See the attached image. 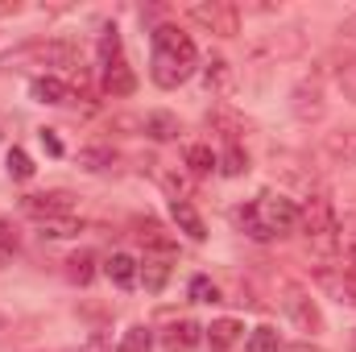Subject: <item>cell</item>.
<instances>
[{
  "label": "cell",
  "instance_id": "cell-1",
  "mask_svg": "<svg viewBox=\"0 0 356 352\" xmlns=\"http://www.w3.org/2000/svg\"><path fill=\"white\" fill-rule=\"evenodd\" d=\"M195 63H199V50H195V42L178 25H158L154 29V63H149V75H154V83L162 91L182 88L195 75Z\"/></svg>",
  "mask_w": 356,
  "mask_h": 352
},
{
  "label": "cell",
  "instance_id": "cell-2",
  "mask_svg": "<svg viewBox=\"0 0 356 352\" xmlns=\"http://www.w3.org/2000/svg\"><path fill=\"white\" fill-rule=\"evenodd\" d=\"M236 224H241V232L245 237H253V241H277V237H290L294 228H298V207L286 199V195H257V199H249L241 211H236Z\"/></svg>",
  "mask_w": 356,
  "mask_h": 352
},
{
  "label": "cell",
  "instance_id": "cell-3",
  "mask_svg": "<svg viewBox=\"0 0 356 352\" xmlns=\"http://www.w3.org/2000/svg\"><path fill=\"white\" fill-rule=\"evenodd\" d=\"M25 63H38V67H79V50L71 42H29V46H21V50L0 58L4 71L25 67Z\"/></svg>",
  "mask_w": 356,
  "mask_h": 352
},
{
  "label": "cell",
  "instance_id": "cell-4",
  "mask_svg": "<svg viewBox=\"0 0 356 352\" xmlns=\"http://www.w3.org/2000/svg\"><path fill=\"white\" fill-rule=\"evenodd\" d=\"M186 13H191V21H199L203 29H211V33H220V38L241 33V8L228 4V0H199V4H191Z\"/></svg>",
  "mask_w": 356,
  "mask_h": 352
},
{
  "label": "cell",
  "instance_id": "cell-5",
  "mask_svg": "<svg viewBox=\"0 0 356 352\" xmlns=\"http://www.w3.org/2000/svg\"><path fill=\"white\" fill-rule=\"evenodd\" d=\"M21 211L33 216L38 224L63 220V216H75V195L71 191H38V195H25L21 199Z\"/></svg>",
  "mask_w": 356,
  "mask_h": 352
},
{
  "label": "cell",
  "instance_id": "cell-6",
  "mask_svg": "<svg viewBox=\"0 0 356 352\" xmlns=\"http://www.w3.org/2000/svg\"><path fill=\"white\" fill-rule=\"evenodd\" d=\"M282 311H286V319H290L298 332H323V315H319L315 298H311L302 286H286V290H282Z\"/></svg>",
  "mask_w": 356,
  "mask_h": 352
},
{
  "label": "cell",
  "instance_id": "cell-7",
  "mask_svg": "<svg viewBox=\"0 0 356 352\" xmlns=\"http://www.w3.org/2000/svg\"><path fill=\"white\" fill-rule=\"evenodd\" d=\"M290 112H294V120H302V125L323 120L327 104H323V88H319V79H302L298 88L290 91Z\"/></svg>",
  "mask_w": 356,
  "mask_h": 352
},
{
  "label": "cell",
  "instance_id": "cell-8",
  "mask_svg": "<svg viewBox=\"0 0 356 352\" xmlns=\"http://www.w3.org/2000/svg\"><path fill=\"white\" fill-rule=\"evenodd\" d=\"M199 340H203V328L191 323V319H178V323H170V328L162 332V349L166 352H195Z\"/></svg>",
  "mask_w": 356,
  "mask_h": 352
},
{
  "label": "cell",
  "instance_id": "cell-9",
  "mask_svg": "<svg viewBox=\"0 0 356 352\" xmlns=\"http://www.w3.org/2000/svg\"><path fill=\"white\" fill-rule=\"evenodd\" d=\"M170 220L178 224V232H186L191 241H203L207 237V224H203V216L195 211L191 199H170Z\"/></svg>",
  "mask_w": 356,
  "mask_h": 352
},
{
  "label": "cell",
  "instance_id": "cell-10",
  "mask_svg": "<svg viewBox=\"0 0 356 352\" xmlns=\"http://www.w3.org/2000/svg\"><path fill=\"white\" fill-rule=\"evenodd\" d=\"M319 286L336 298V303H344V307H356V282L344 273V265H336V269H319Z\"/></svg>",
  "mask_w": 356,
  "mask_h": 352
},
{
  "label": "cell",
  "instance_id": "cell-11",
  "mask_svg": "<svg viewBox=\"0 0 356 352\" xmlns=\"http://www.w3.org/2000/svg\"><path fill=\"white\" fill-rule=\"evenodd\" d=\"M133 88H137V79H133V71H129L124 58L104 63V91L108 95H133Z\"/></svg>",
  "mask_w": 356,
  "mask_h": 352
},
{
  "label": "cell",
  "instance_id": "cell-12",
  "mask_svg": "<svg viewBox=\"0 0 356 352\" xmlns=\"http://www.w3.org/2000/svg\"><path fill=\"white\" fill-rule=\"evenodd\" d=\"M137 237H141L145 253H158V257H170V253L178 249V241H175V237H166V228H162V224H154V220H145Z\"/></svg>",
  "mask_w": 356,
  "mask_h": 352
},
{
  "label": "cell",
  "instance_id": "cell-13",
  "mask_svg": "<svg viewBox=\"0 0 356 352\" xmlns=\"http://www.w3.org/2000/svg\"><path fill=\"white\" fill-rule=\"evenodd\" d=\"M241 323L236 319H216L211 328H207V344H211V352H228L236 340H241Z\"/></svg>",
  "mask_w": 356,
  "mask_h": 352
},
{
  "label": "cell",
  "instance_id": "cell-14",
  "mask_svg": "<svg viewBox=\"0 0 356 352\" xmlns=\"http://www.w3.org/2000/svg\"><path fill=\"white\" fill-rule=\"evenodd\" d=\"M29 95H33L38 104H67V99H71V88H67L63 79H50V75H46V79H33V83H29Z\"/></svg>",
  "mask_w": 356,
  "mask_h": 352
},
{
  "label": "cell",
  "instance_id": "cell-15",
  "mask_svg": "<svg viewBox=\"0 0 356 352\" xmlns=\"http://www.w3.org/2000/svg\"><path fill=\"white\" fill-rule=\"evenodd\" d=\"M203 88L211 91V95H228L232 91V67L224 58H211L207 71H203Z\"/></svg>",
  "mask_w": 356,
  "mask_h": 352
},
{
  "label": "cell",
  "instance_id": "cell-16",
  "mask_svg": "<svg viewBox=\"0 0 356 352\" xmlns=\"http://www.w3.org/2000/svg\"><path fill=\"white\" fill-rule=\"evenodd\" d=\"M104 273H108L120 290H129V286L137 282V262H133L129 253H112V257H108V265H104Z\"/></svg>",
  "mask_w": 356,
  "mask_h": 352
},
{
  "label": "cell",
  "instance_id": "cell-17",
  "mask_svg": "<svg viewBox=\"0 0 356 352\" xmlns=\"http://www.w3.org/2000/svg\"><path fill=\"white\" fill-rule=\"evenodd\" d=\"M145 133L154 141H175L178 137V116L175 112H149L145 116Z\"/></svg>",
  "mask_w": 356,
  "mask_h": 352
},
{
  "label": "cell",
  "instance_id": "cell-18",
  "mask_svg": "<svg viewBox=\"0 0 356 352\" xmlns=\"http://www.w3.org/2000/svg\"><path fill=\"white\" fill-rule=\"evenodd\" d=\"M67 278L79 282V286H88L91 278H95V253H91V249H79V253L67 262Z\"/></svg>",
  "mask_w": 356,
  "mask_h": 352
},
{
  "label": "cell",
  "instance_id": "cell-19",
  "mask_svg": "<svg viewBox=\"0 0 356 352\" xmlns=\"http://www.w3.org/2000/svg\"><path fill=\"white\" fill-rule=\"evenodd\" d=\"M216 166H220V158H216L207 145H191V150H186V170H191V175H211Z\"/></svg>",
  "mask_w": 356,
  "mask_h": 352
},
{
  "label": "cell",
  "instance_id": "cell-20",
  "mask_svg": "<svg viewBox=\"0 0 356 352\" xmlns=\"http://www.w3.org/2000/svg\"><path fill=\"white\" fill-rule=\"evenodd\" d=\"M116 352H154V332H149L145 323L129 328V332H124V340H120V349H116Z\"/></svg>",
  "mask_w": 356,
  "mask_h": 352
},
{
  "label": "cell",
  "instance_id": "cell-21",
  "mask_svg": "<svg viewBox=\"0 0 356 352\" xmlns=\"http://www.w3.org/2000/svg\"><path fill=\"white\" fill-rule=\"evenodd\" d=\"M249 170V154L232 141L228 150H224V158H220V175H228V178H236V175H245Z\"/></svg>",
  "mask_w": 356,
  "mask_h": 352
},
{
  "label": "cell",
  "instance_id": "cell-22",
  "mask_svg": "<svg viewBox=\"0 0 356 352\" xmlns=\"http://www.w3.org/2000/svg\"><path fill=\"white\" fill-rule=\"evenodd\" d=\"M166 273H170V265H166V257H145V265H141L145 290H162V286H166Z\"/></svg>",
  "mask_w": 356,
  "mask_h": 352
},
{
  "label": "cell",
  "instance_id": "cell-23",
  "mask_svg": "<svg viewBox=\"0 0 356 352\" xmlns=\"http://www.w3.org/2000/svg\"><path fill=\"white\" fill-rule=\"evenodd\" d=\"M340 257L344 265H356V216H344V224H340Z\"/></svg>",
  "mask_w": 356,
  "mask_h": 352
},
{
  "label": "cell",
  "instance_id": "cell-24",
  "mask_svg": "<svg viewBox=\"0 0 356 352\" xmlns=\"http://www.w3.org/2000/svg\"><path fill=\"white\" fill-rule=\"evenodd\" d=\"M112 162H116V154H112V150H104V145H91V150L79 154V166H88V170H108Z\"/></svg>",
  "mask_w": 356,
  "mask_h": 352
},
{
  "label": "cell",
  "instance_id": "cell-25",
  "mask_svg": "<svg viewBox=\"0 0 356 352\" xmlns=\"http://www.w3.org/2000/svg\"><path fill=\"white\" fill-rule=\"evenodd\" d=\"M245 352H282V344H277V332H273V328H257V332L249 336Z\"/></svg>",
  "mask_w": 356,
  "mask_h": 352
},
{
  "label": "cell",
  "instance_id": "cell-26",
  "mask_svg": "<svg viewBox=\"0 0 356 352\" xmlns=\"http://www.w3.org/2000/svg\"><path fill=\"white\" fill-rule=\"evenodd\" d=\"M79 232V224H75V216H63V220H46L42 224V237H50V241H63V237H75Z\"/></svg>",
  "mask_w": 356,
  "mask_h": 352
},
{
  "label": "cell",
  "instance_id": "cell-27",
  "mask_svg": "<svg viewBox=\"0 0 356 352\" xmlns=\"http://www.w3.org/2000/svg\"><path fill=\"white\" fill-rule=\"evenodd\" d=\"M8 178H17V182L33 178V162H29L25 150H8Z\"/></svg>",
  "mask_w": 356,
  "mask_h": 352
},
{
  "label": "cell",
  "instance_id": "cell-28",
  "mask_svg": "<svg viewBox=\"0 0 356 352\" xmlns=\"http://www.w3.org/2000/svg\"><path fill=\"white\" fill-rule=\"evenodd\" d=\"M191 298H195V303H216V298H220V290H216V282H211V278L195 273V278H191Z\"/></svg>",
  "mask_w": 356,
  "mask_h": 352
},
{
  "label": "cell",
  "instance_id": "cell-29",
  "mask_svg": "<svg viewBox=\"0 0 356 352\" xmlns=\"http://www.w3.org/2000/svg\"><path fill=\"white\" fill-rule=\"evenodd\" d=\"M336 83H340V91H344V99H353V104H356V54L344 63V67H340Z\"/></svg>",
  "mask_w": 356,
  "mask_h": 352
},
{
  "label": "cell",
  "instance_id": "cell-30",
  "mask_svg": "<svg viewBox=\"0 0 356 352\" xmlns=\"http://www.w3.org/2000/svg\"><path fill=\"white\" fill-rule=\"evenodd\" d=\"M13 249H17V228L8 220H0V257H8Z\"/></svg>",
  "mask_w": 356,
  "mask_h": 352
},
{
  "label": "cell",
  "instance_id": "cell-31",
  "mask_svg": "<svg viewBox=\"0 0 356 352\" xmlns=\"http://www.w3.org/2000/svg\"><path fill=\"white\" fill-rule=\"evenodd\" d=\"M38 137H42V150H46L50 158H63V141H58V133H54V129H42Z\"/></svg>",
  "mask_w": 356,
  "mask_h": 352
},
{
  "label": "cell",
  "instance_id": "cell-32",
  "mask_svg": "<svg viewBox=\"0 0 356 352\" xmlns=\"http://www.w3.org/2000/svg\"><path fill=\"white\" fill-rule=\"evenodd\" d=\"M83 352H108V340H104V336L95 332V336H91L88 344H83Z\"/></svg>",
  "mask_w": 356,
  "mask_h": 352
},
{
  "label": "cell",
  "instance_id": "cell-33",
  "mask_svg": "<svg viewBox=\"0 0 356 352\" xmlns=\"http://www.w3.org/2000/svg\"><path fill=\"white\" fill-rule=\"evenodd\" d=\"M282 352H323V349H319V344H307V340H302V344H290V349H282Z\"/></svg>",
  "mask_w": 356,
  "mask_h": 352
},
{
  "label": "cell",
  "instance_id": "cell-34",
  "mask_svg": "<svg viewBox=\"0 0 356 352\" xmlns=\"http://www.w3.org/2000/svg\"><path fill=\"white\" fill-rule=\"evenodd\" d=\"M340 33H344V38H356V13L344 21V25H340Z\"/></svg>",
  "mask_w": 356,
  "mask_h": 352
}]
</instances>
